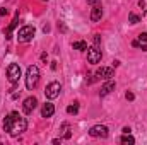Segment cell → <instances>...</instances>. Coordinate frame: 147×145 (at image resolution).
I'll return each mask as SVG.
<instances>
[{
  "mask_svg": "<svg viewBox=\"0 0 147 145\" xmlns=\"http://www.w3.org/2000/svg\"><path fill=\"white\" fill-rule=\"evenodd\" d=\"M26 128H28V121H26V118H22L19 113H9L7 116H5V119H3V130L9 133V135H12V137H17V135H21V133H24L26 132Z\"/></svg>",
  "mask_w": 147,
  "mask_h": 145,
  "instance_id": "cell-1",
  "label": "cell"
},
{
  "mask_svg": "<svg viewBox=\"0 0 147 145\" xmlns=\"http://www.w3.org/2000/svg\"><path fill=\"white\" fill-rule=\"evenodd\" d=\"M38 82H39V68L36 65H31L26 72V87L29 91H33L38 85Z\"/></svg>",
  "mask_w": 147,
  "mask_h": 145,
  "instance_id": "cell-2",
  "label": "cell"
},
{
  "mask_svg": "<svg viewBox=\"0 0 147 145\" xmlns=\"http://www.w3.org/2000/svg\"><path fill=\"white\" fill-rule=\"evenodd\" d=\"M34 34H36L34 26H24V28H21L19 33H17V41H19V43H28V41H31V39L34 38Z\"/></svg>",
  "mask_w": 147,
  "mask_h": 145,
  "instance_id": "cell-3",
  "label": "cell"
},
{
  "mask_svg": "<svg viewBox=\"0 0 147 145\" xmlns=\"http://www.w3.org/2000/svg\"><path fill=\"white\" fill-rule=\"evenodd\" d=\"M101 58H103V53H101V50L98 48V44H94V46L87 48V62H89L91 65L99 63V62H101Z\"/></svg>",
  "mask_w": 147,
  "mask_h": 145,
  "instance_id": "cell-4",
  "label": "cell"
},
{
  "mask_svg": "<svg viewBox=\"0 0 147 145\" xmlns=\"http://www.w3.org/2000/svg\"><path fill=\"white\" fill-rule=\"evenodd\" d=\"M7 79L10 84H17L19 79H21V67L17 63H10L7 67Z\"/></svg>",
  "mask_w": 147,
  "mask_h": 145,
  "instance_id": "cell-5",
  "label": "cell"
},
{
  "mask_svg": "<svg viewBox=\"0 0 147 145\" xmlns=\"http://www.w3.org/2000/svg\"><path fill=\"white\" fill-rule=\"evenodd\" d=\"M60 91H62L60 82H50V84L46 85V89H45V96H46L48 99H55V97L60 96Z\"/></svg>",
  "mask_w": 147,
  "mask_h": 145,
  "instance_id": "cell-6",
  "label": "cell"
},
{
  "mask_svg": "<svg viewBox=\"0 0 147 145\" xmlns=\"http://www.w3.org/2000/svg\"><path fill=\"white\" fill-rule=\"evenodd\" d=\"M108 126H105V125H96V126H92L91 130H89V135L91 137H94V138H106L108 137Z\"/></svg>",
  "mask_w": 147,
  "mask_h": 145,
  "instance_id": "cell-7",
  "label": "cell"
},
{
  "mask_svg": "<svg viewBox=\"0 0 147 145\" xmlns=\"http://www.w3.org/2000/svg\"><path fill=\"white\" fill-rule=\"evenodd\" d=\"M38 106V99L34 96H31V97H28V99H24V104H22V111L26 113V114H31L34 108Z\"/></svg>",
  "mask_w": 147,
  "mask_h": 145,
  "instance_id": "cell-8",
  "label": "cell"
},
{
  "mask_svg": "<svg viewBox=\"0 0 147 145\" xmlns=\"http://www.w3.org/2000/svg\"><path fill=\"white\" fill-rule=\"evenodd\" d=\"M132 46H134V48H140V50L147 51V33H140V34L137 36V39L132 41Z\"/></svg>",
  "mask_w": 147,
  "mask_h": 145,
  "instance_id": "cell-9",
  "label": "cell"
},
{
  "mask_svg": "<svg viewBox=\"0 0 147 145\" xmlns=\"http://www.w3.org/2000/svg\"><path fill=\"white\" fill-rule=\"evenodd\" d=\"M96 77H98V79H103V80H110L111 77H115V72H113V68L103 67V68H99V70L96 72Z\"/></svg>",
  "mask_w": 147,
  "mask_h": 145,
  "instance_id": "cell-10",
  "label": "cell"
},
{
  "mask_svg": "<svg viewBox=\"0 0 147 145\" xmlns=\"http://www.w3.org/2000/svg\"><path fill=\"white\" fill-rule=\"evenodd\" d=\"M101 17H103V7H101V3H96L91 10V21L98 22V21H101Z\"/></svg>",
  "mask_w": 147,
  "mask_h": 145,
  "instance_id": "cell-11",
  "label": "cell"
},
{
  "mask_svg": "<svg viewBox=\"0 0 147 145\" xmlns=\"http://www.w3.org/2000/svg\"><path fill=\"white\" fill-rule=\"evenodd\" d=\"M53 113H55V106L51 103H45L43 104V108H41V116L43 118H51Z\"/></svg>",
  "mask_w": 147,
  "mask_h": 145,
  "instance_id": "cell-12",
  "label": "cell"
},
{
  "mask_svg": "<svg viewBox=\"0 0 147 145\" xmlns=\"http://www.w3.org/2000/svg\"><path fill=\"white\" fill-rule=\"evenodd\" d=\"M113 89H115V82H111V79H110V80H108V82H106V84L101 87V91H99V96H101V97L108 96V94H110Z\"/></svg>",
  "mask_w": 147,
  "mask_h": 145,
  "instance_id": "cell-13",
  "label": "cell"
},
{
  "mask_svg": "<svg viewBox=\"0 0 147 145\" xmlns=\"http://www.w3.org/2000/svg\"><path fill=\"white\" fill-rule=\"evenodd\" d=\"M17 22H19V12H16V15H14V21L10 22V26L5 29V38L9 39V38H12V31H14V28L17 26Z\"/></svg>",
  "mask_w": 147,
  "mask_h": 145,
  "instance_id": "cell-14",
  "label": "cell"
},
{
  "mask_svg": "<svg viewBox=\"0 0 147 145\" xmlns=\"http://www.w3.org/2000/svg\"><path fill=\"white\" fill-rule=\"evenodd\" d=\"M120 142H121L123 145H128V144L132 145V144H135V138H134L130 133H123V137L120 138Z\"/></svg>",
  "mask_w": 147,
  "mask_h": 145,
  "instance_id": "cell-15",
  "label": "cell"
},
{
  "mask_svg": "<svg viewBox=\"0 0 147 145\" xmlns=\"http://www.w3.org/2000/svg\"><path fill=\"white\" fill-rule=\"evenodd\" d=\"M72 48L79 50V51H84V50H87V43L86 41H75V43H72Z\"/></svg>",
  "mask_w": 147,
  "mask_h": 145,
  "instance_id": "cell-16",
  "label": "cell"
},
{
  "mask_svg": "<svg viewBox=\"0 0 147 145\" xmlns=\"http://www.w3.org/2000/svg\"><path fill=\"white\" fill-rule=\"evenodd\" d=\"M128 21H130V24H139V22H140V17H139L137 14L130 12V14H128Z\"/></svg>",
  "mask_w": 147,
  "mask_h": 145,
  "instance_id": "cell-17",
  "label": "cell"
},
{
  "mask_svg": "<svg viewBox=\"0 0 147 145\" xmlns=\"http://www.w3.org/2000/svg\"><path fill=\"white\" fill-rule=\"evenodd\" d=\"M67 113H69V114H77V113H79V103L70 104V106L67 108Z\"/></svg>",
  "mask_w": 147,
  "mask_h": 145,
  "instance_id": "cell-18",
  "label": "cell"
},
{
  "mask_svg": "<svg viewBox=\"0 0 147 145\" xmlns=\"http://www.w3.org/2000/svg\"><path fill=\"white\" fill-rule=\"evenodd\" d=\"M99 43H101V36L96 34V36H94V44H99Z\"/></svg>",
  "mask_w": 147,
  "mask_h": 145,
  "instance_id": "cell-19",
  "label": "cell"
},
{
  "mask_svg": "<svg viewBox=\"0 0 147 145\" xmlns=\"http://www.w3.org/2000/svg\"><path fill=\"white\" fill-rule=\"evenodd\" d=\"M127 99H128V101H134V99H135V96H134L132 92H127Z\"/></svg>",
  "mask_w": 147,
  "mask_h": 145,
  "instance_id": "cell-20",
  "label": "cell"
},
{
  "mask_svg": "<svg viewBox=\"0 0 147 145\" xmlns=\"http://www.w3.org/2000/svg\"><path fill=\"white\" fill-rule=\"evenodd\" d=\"M87 3H91V5H96V3H99V0H87Z\"/></svg>",
  "mask_w": 147,
  "mask_h": 145,
  "instance_id": "cell-21",
  "label": "cell"
},
{
  "mask_svg": "<svg viewBox=\"0 0 147 145\" xmlns=\"http://www.w3.org/2000/svg\"><path fill=\"white\" fill-rule=\"evenodd\" d=\"M0 15H7V9H0Z\"/></svg>",
  "mask_w": 147,
  "mask_h": 145,
  "instance_id": "cell-22",
  "label": "cell"
}]
</instances>
